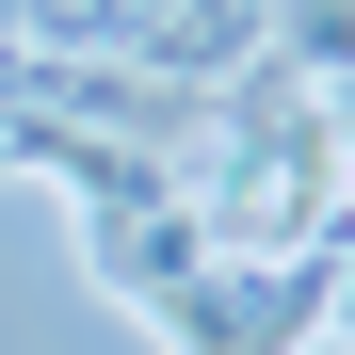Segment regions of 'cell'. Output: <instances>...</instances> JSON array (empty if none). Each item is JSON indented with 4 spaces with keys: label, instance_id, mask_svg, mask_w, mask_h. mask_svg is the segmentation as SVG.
Wrapping results in <instances>:
<instances>
[{
    "label": "cell",
    "instance_id": "cell-1",
    "mask_svg": "<svg viewBox=\"0 0 355 355\" xmlns=\"http://www.w3.org/2000/svg\"><path fill=\"white\" fill-rule=\"evenodd\" d=\"M339 307V259H210L194 291H162L178 355H307V323Z\"/></svg>",
    "mask_w": 355,
    "mask_h": 355
}]
</instances>
